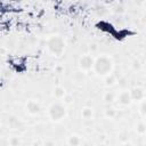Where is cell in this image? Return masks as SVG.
<instances>
[{
  "label": "cell",
  "instance_id": "cell-1",
  "mask_svg": "<svg viewBox=\"0 0 146 146\" xmlns=\"http://www.w3.org/2000/svg\"><path fill=\"white\" fill-rule=\"evenodd\" d=\"M113 68V64L112 60L106 57V56H100L98 58L95 59V64H94V70L97 74L99 75H107L111 73Z\"/></svg>",
  "mask_w": 146,
  "mask_h": 146
},
{
  "label": "cell",
  "instance_id": "cell-2",
  "mask_svg": "<svg viewBox=\"0 0 146 146\" xmlns=\"http://www.w3.org/2000/svg\"><path fill=\"white\" fill-rule=\"evenodd\" d=\"M47 46L50 52H52L56 56H59L64 50V41L59 36H51L47 41Z\"/></svg>",
  "mask_w": 146,
  "mask_h": 146
},
{
  "label": "cell",
  "instance_id": "cell-3",
  "mask_svg": "<svg viewBox=\"0 0 146 146\" xmlns=\"http://www.w3.org/2000/svg\"><path fill=\"white\" fill-rule=\"evenodd\" d=\"M66 114L64 105L60 103H55L49 107V116L52 121H59L62 120Z\"/></svg>",
  "mask_w": 146,
  "mask_h": 146
},
{
  "label": "cell",
  "instance_id": "cell-4",
  "mask_svg": "<svg viewBox=\"0 0 146 146\" xmlns=\"http://www.w3.org/2000/svg\"><path fill=\"white\" fill-rule=\"evenodd\" d=\"M94 64H95V59H94L91 56H89V55L82 56V57L80 58V60H79L80 67H81L82 70H84V71H88V70L92 68V67H94Z\"/></svg>",
  "mask_w": 146,
  "mask_h": 146
},
{
  "label": "cell",
  "instance_id": "cell-5",
  "mask_svg": "<svg viewBox=\"0 0 146 146\" xmlns=\"http://www.w3.org/2000/svg\"><path fill=\"white\" fill-rule=\"evenodd\" d=\"M117 100H119V103H120L121 105H124V106L130 105V104H131V102H132V98H131L130 91L124 90V91L120 92V95L117 96Z\"/></svg>",
  "mask_w": 146,
  "mask_h": 146
},
{
  "label": "cell",
  "instance_id": "cell-6",
  "mask_svg": "<svg viewBox=\"0 0 146 146\" xmlns=\"http://www.w3.org/2000/svg\"><path fill=\"white\" fill-rule=\"evenodd\" d=\"M130 95H131L132 100H136V102H137V100L140 102V100H143L144 97H145V92H144V90H143L141 88H139V87L132 88V89L130 90Z\"/></svg>",
  "mask_w": 146,
  "mask_h": 146
},
{
  "label": "cell",
  "instance_id": "cell-7",
  "mask_svg": "<svg viewBox=\"0 0 146 146\" xmlns=\"http://www.w3.org/2000/svg\"><path fill=\"white\" fill-rule=\"evenodd\" d=\"M26 110H27V112L31 113V114H36V113H39V111H40V105H39L36 102H34V100H30V102H27V104H26Z\"/></svg>",
  "mask_w": 146,
  "mask_h": 146
},
{
  "label": "cell",
  "instance_id": "cell-8",
  "mask_svg": "<svg viewBox=\"0 0 146 146\" xmlns=\"http://www.w3.org/2000/svg\"><path fill=\"white\" fill-rule=\"evenodd\" d=\"M54 96H55L56 98H63V97H65V90H64V88H62V87H56V88L54 89Z\"/></svg>",
  "mask_w": 146,
  "mask_h": 146
},
{
  "label": "cell",
  "instance_id": "cell-9",
  "mask_svg": "<svg viewBox=\"0 0 146 146\" xmlns=\"http://www.w3.org/2000/svg\"><path fill=\"white\" fill-rule=\"evenodd\" d=\"M81 115L83 119H90L92 116V110L90 107H84L82 111H81Z\"/></svg>",
  "mask_w": 146,
  "mask_h": 146
},
{
  "label": "cell",
  "instance_id": "cell-10",
  "mask_svg": "<svg viewBox=\"0 0 146 146\" xmlns=\"http://www.w3.org/2000/svg\"><path fill=\"white\" fill-rule=\"evenodd\" d=\"M136 130L138 133H145L146 132V123L143 121H139L136 125Z\"/></svg>",
  "mask_w": 146,
  "mask_h": 146
},
{
  "label": "cell",
  "instance_id": "cell-11",
  "mask_svg": "<svg viewBox=\"0 0 146 146\" xmlns=\"http://www.w3.org/2000/svg\"><path fill=\"white\" fill-rule=\"evenodd\" d=\"M114 99H115V95H114V92H112V91H108V92H106V94L104 95V100H105L106 103H112Z\"/></svg>",
  "mask_w": 146,
  "mask_h": 146
},
{
  "label": "cell",
  "instance_id": "cell-12",
  "mask_svg": "<svg viewBox=\"0 0 146 146\" xmlns=\"http://www.w3.org/2000/svg\"><path fill=\"white\" fill-rule=\"evenodd\" d=\"M105 82H106L107 86H112V84H114V83L116 82V79H115L114 75L107 74V75H106V79H105Z\"/></svg>",
  "mask_w": 146,
  "mask_h": 146
},
{
  "label": "cell",
  "instance_id": "cell-13",
  "mask_svg": "<svg viewBox=\"0 0 146 146\" xmlns=\"http://www.w3.org/2000/svg\"><path fill=\"white\" fill-rule=\"evenodd\" d=\"M105 114H106L107 116H110V117H115L116 114H117V112H116V110H114L113 107H110V108H106V110H105Z\"/></svg>",
  "mask_w": 146,
  "mask_h": 146
},
{
  "label": "cell",
  "instance_id": "cell-14",
  "mask_svg": "<svg viewBox=\"0 0 146 146\" xmlns=\"http://www.w3.org/2000/svg\"><path fill=\"white\" fill-rule=\"evenodd\" d=\"M139 112L141 113V115L146 116V99L145 100H141V103L139 105Z\"/></svg>",
  "mask_w": 146,
  "mask_h": 146
},
{
  "label": "cell",
  "instance_id": "cell-15",
  "mask_svg": "<svg viewBox=\"0 0 146 146\" xmlns=\"http://www.w3.org/2000/svg\"><path fill=\"white\" fill-rule=\"evenodd\" d=\"M68 144H71V145H79L80 144V139L76 136H72L68 139Z\"/></svg>",
  "mask_w": 146,
  "mask_h": 146
},
{
  "label": "cell",
  "instance_id": "cell-16",
  "mask_svg": "<svg viewBox=\"0 0 146 146\" xmlns=\"http://www.w3.org/2000/svg\"><path fill=\"white\" fill-rule=\"evenodd\" d=\"M115 11H116V13H123V8H122L121 6H117L116 9H115Z\"/></svg>",
  "mask_w": 146,
  "mask_h": 146
},
{
  "label": "cell",
  "instance_id": "cell-17",
  "mask_svg": "<svg viewBox=\"0 0 146 146\" xmlns=\"http://www.w3.org/2000/svg\"><path fill=\"white\" fill-rule=\"evenodd\" d=\"M145 21H146V15H145Z\"/></svg>",
  "mask_w": 146,
  "mask_h": 146
}]
</instances>
